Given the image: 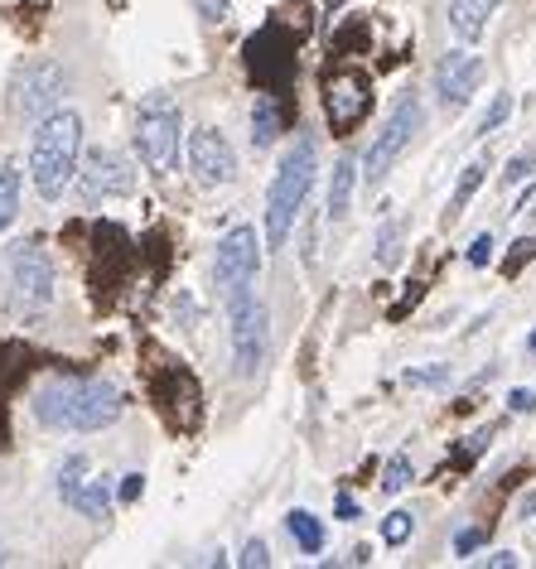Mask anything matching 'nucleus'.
<instances>
[{
    "instance_id": "nucleus-1",
    "label": "nucleus",
    "mask_w": 536,
    "mask_h": 569,
    "mask_svg": "<svg viewBox=\"0 0 536 569\" xmlns=\"http://www.w3.org/2000/svg\"><path fill=\"white\" fill-rule=\"evenodd\" d=\"M126 410V396L111 387V381H88V377H68V381H53L34 396V416L39 425L49 430H107Z\"/></svg>"
},
{
    "instance_id": "nucleus-2",
    "label": "nucleus",
    "mask_w": 536,
    "mask_h": 569,
    "mask_svg": "<svg viewBox=\"0 0 536 569\" xmlns=\"http://www.w3.org/2000/svg\"><path fill=\"white\" fill-rule=\"evenodd\" d=\"M78 164H82V117L53 107L49 117H39L30 146V179L39 198H63V189L78 179Z\"/></svg>"
},
{
    "instance_id": "nucleus-3",
    "label": "nucleus",
    "mask_w": 536,
    "mask_h": 569,
    "mask_svg": "<svg viewBox=\"0 0 536 569\" xmlns=\"http://www.w3.org/2000/svg\"><path fill=\"white\" fill-rule=\"evenodd\" d=\"M315 174H319V154H315V140L300 136L295 146L286 150L276 179H271V193H266V247L280 251L300 222V212L309 203V189H315Z\"/></svg>"
},
{
    "instance_id": "nucleus-4",
    "label": "nucleus",
    "mask_w": 536,
    "mask_h": 569,
    "mask_svg": "<svg viewBox=\"0 0 536 569\" xmlns=\"http://www.w3.org/2000/svg\"><path fill=\"white\" fill-rule=\"evenodd\" d=\"M179 131H185V121H179V102L169 92H155V97L140 102V111H136V154L155 179H165V174L179 169Z\"/></svg>"
},
{
    "instance_id": "nucleus-5",
    "label": "nucleus",
    "mask_w": 536,
    "mask_h": 569,
    "mask_svg": "<svg viewBox=\"0 0 536 569\" xmlns=\"http://www.w3.org/2000/svg\"><path fill=\"white\" fill-rule=\"evenodd\" d=\"M228 319H232V372L251 381L266 367V352H271V309L251 295V284H237V290H228Z\"/></svg>"
},
{
    "instance_id": "nucleus-6",
    "label": "nucleus",
    "mask_w": 536,
    "mask_h": 569,
    "mask_svg": "<svg viewBox=\"0 0 536 569\" xmlns=\"http://www.w3.org/2000/svg\"><path fill=\"white\" fill-rule=\"evenodd\" d=\"M420 121H426V102H420L416 92H406L397 107H391V117L383 121V131L373 136V146H368V154H363V174H368V183H383L387 179V169L401 160V150L416 140V131H420Z\"/></svg>"
},
{
    "instance_id": "nucleus-7",
    "label": "nucleus",
    "mask_w": 536,
    "mask_h": 569,
    "mask_svg": "<svg viewBox=\"0 0 536 569\" xmlns=\"http://www.w3.org/2000/svg\"><path fill=\"white\" fill-rule=\"evenodd\" d=\"M368 107H373V82H368V73H358V68L334 73L324 82V111H329V126L338 136H348L353 126L368 117Z\"/></svg>"
},
{
    "instance_id": "nucleus-8",
    "label": "nucleus",
    "mask_w": 536,
    "mask_h": 569,
    "mask_svg": "<svg viewBox=\"0 0 536 569\" xmlns=\"http://www.w3.org/2000/svg\"><path fill=\"white\" fill-rule=\"evenodd\" d=\"M10 284H16V305H24V309H39L53 300V266L34 241H20V247L10 251Z\"/></svg>"
},
{
    "instance_id": "nucleus-9",
    "label": "nucleus",
    "mask_w": 536,
    "mask_h": 569,
    "mask_svg": "<svg viewBox=\"0 0 536 569\" xmlns=\"http://www.w3.org/2000/svg\"><path fill=\"white\" fill-rule=\"evenodd\" d=\"M189 169H193V179H199V183H208V189L232 183L237 179V154L228 146V136L214 131V126L193 131L189 136Z\"/></svg>"
},
{
    "instance_id": "nucleus-10",
    "label": "nucleus",
    "mask_w": 536,
    "mask_h": 569,
    "mask_svg": "<svg viewBox=\"0 0 536 569\" xmlns=\"http://www.w3.org/2000/svg\"><path fill=\"white\" fill-rule=\"evenodd\" d=\"M261 270V241H257V227H232L228 237L218 241V284H251Z\"/></svg>"
},
{
    "instance_id": "nucleus-11",
    "label": "nucleus",
    "mask_w": 536,
    "mask_h": 569,
    "mask_svg": "<svg viewBox=\"0 0 536 569\" xmlns=\"http://www.w3.org/2000/svg\"><path fill=\"white\" fill-rule=\"evenodd\" d=\"M78 183H82V198H121L136 189V169L121 154L97 146L88 154V164H78Z\"/></svg>"
},
{
    "instance_id": "nucleus-12",
    "label": "nucleus",
    "mask_w": 536,
    "mask_h": 569,
    "mask_svg": "<svg viewBox=\"0 0 536 569\" xmlns=\"http://www.w3.org/2000/svg\"><path fill=\"white\" fill-rule=\"evenodd\" d=\"M59 97H63V68L59 63H30L20 73L16 82V107H20V117H49L53 107H59Z\"/></svg>"
},
{
    "instance_id": "nucleus-13",
    "label": "nucleus",
    "mask_w": 536,
    "mask_h": 569,
    "mask_svg": "<svg viewBox=\"0 0 536 569\" xmlns=\"http://www.w3.org/2000/svg\"><path fill=\"white\" fill-rule=\"evenodd\" d=\"M478 78H484V59H478V53H469V49L445 53L440 68H435V97H440V107L459 111L469 102V92L478 88Z\"/></svg>"
},
{
    "instance_id": "nucleus-14",
    "label": "nucleus",
    "mask_w": 536,
    "mask_h": 569,
    "mask_svg": "<svg viewBox=\"0 0 536 569\" xmlns=\"http://www.w3.org/2000/svg\"><path fill=\"white\" fill-rule=\"evenodd\" d=\"M493 10H498V0H449V30H455L464 44H474V39H484Z\"/></svg>"
},
{
    "instance_id": "nucleus-15",
    "label": "nucleus",
    "mask_w": 536,
    "mask_h": 569,
    "mask_svg": "<svg viewBox=\"0 0 536 569\" xmlns=\"http://www.w3.org/2000/svg\"><path fill=\"white\" fill-rule=\"evenodd\" d=\"M286 526H290V536H295V546H300L305 555H319L324 550V521L315 517V511H290L286 517Z\"/></svg>"
},
{
    "instance_id": "nucleus-16",
    "label": "nucleus",
    "mask_w": 536,
    "mask_h": 569,
    "mask_svg": "<svg viewBox=\"0 0 536 569\" xmlns=\"http://www.w3.org/2000/svg\"><path fill=\"white\" fill-rule=\"evenodd\" d=\"M353 160H338L334 164V179H329V222H344L348 218V198H353Z\"/></svg>"
},
{
    "instance_id": "nucleus-17",
    "label": "nucleus",
    "mask_w": 536,
    "mask_h": 569,
    "mask_svg": "<svg viewBox=\"0 0 536 569\" xmlns=\"http://www.w3.org/2000/svg\"><path fill=\"white\" fill-rule=\"evenodd\" d=\"M20 218V169L0 164V237L10 232V222Z\"/></svg>"
},
{
    "instance_id": "nucleus-18",
    "label": "nucleus",
    "mask_w": 536,
    "mask_h": 569,
    "mask_svg": "<svg viewBox=\"0 0 536 569\" xmlns=\"http://www.w3.org/2000/svg\"><path fill=\"white\" fill-rule=\"evenodd\" d=\"M276 136H280V111L271 97H261L257 111H251V146L266 150V146H276Z\"/></svg>"
},
{
    "instance_id": "nucleus-19",
    "label": "nucleus",
    "mask_w": 536,
    "mask_h": 569,
    "mask_svg": "<svg viewBox=\"0 0 536 569\" xmlns=\"http://www.w3.org/2000/svg\"><path fill=\"white\" fill-rule=\"evenodd\" d=\"M73 511H82V517H107V507H111V488L102 478H88L82 488L73 492V502H68Z\"/></svg>"
},
{
    "instance_id": "nucleus-20",
    "label": "nucleus",
    "mask_w": 536,
    "mask_h": 569,
    "mask_svg": "<svg viewBox=\"0 0 536 569\" xmlns=\"http://www.w3.org/2000/svg\"><path fill=\"white\" fill-rule=\"evenodd\" d=\"M478 183H484V164H469V169H464V174H459V183H455V193H449V208H445V222H455L459 218V212L464 208H469V198L478 193Z\"/></svg>"
},
{
    "instance_id": "nucleus-21",
    "label": "nucleus",
    "mask_w": 536,
    "mask_h": 569,
    "mask_svg": "<svg viewBox=\"0 0 536 569\" xmlns=\"http://www.w3.org/2000/svg\"><path fill=\"white\" fill-rule=\"evenodd\" d=\"M377 261H383V266L401 261V222L397 218L383 222V232H377Z\"/></svg>"
},
{
    "instance_id": "nucleus-22",
    "label": "nucleus",
    "mask_w": 536,
    "mask_h": 569,
    "mask_svg": "<svg viewBox=\"0 0 536 569\" xmlns=\"http://www.w3.org/2000/svg\"><path fill=\"white\" fill-rule=\"evenodd\" d=\"M82 473H88V453H73V459L63 463V473H59V497H63V502H73V492L88 482Z\"/></svg>"
},
{
    "instance_id": "nucleus-23",
    "label": "nucleus",
    "mask_w": 536,
    "mask_h": 569,
    "mask_svg": "<svg viewBox=\"0 0 536 569\" xmlns=\"http://www.w3.org/2000/svg\"><path fill=\"white\" fill-rule=\"evenodd\" d=\"M411 482V453H391L383 468V492H401Z\"/></svg>"
},
{
    "instance_id": "nucleus-24",
    "label": "nucleus",
    "mask_w": 536,
    "mask_h": 569,
    "mask_svg": "<svg viewBox=\"0 0 536 569\" xmlns=\"http://www.w3.org/2000/svg\"><path fill=\"white\" fill-rule=\"evenodd\" d=\"M507 117H513V97H507V92H498V97H493V107L484 111V126H478V131H484V136L503 131V121H507Z\"/></svg>"
},
{
    "instance_id": "nucleus-25",
    "label": "nucleus",
    "mask_w": 536,
    "mask_h": 569,
    "mask_svg": "<svg viewBox=\"0 0 536 569\" xmlns=\"http://www.w3.org/2000/svg\"><path fill=\"white\" fill-rule=\"evenodd\" d=\"M411 511H391V517L383 521V540L387 546H401V540H411Z\"/></svg>"
},
{
    "instance_id": "nucleus-26",
    "label": "nucleus",
    "mask_w": 536,
    "mask_h": 569,
    "mask_svg": "<svg viewBox=\"0 0 536 569\" xmlns=\"http://www.w3.org/2000/svg\"><path fill=\"white\" fill-rule=\"evenodd\" d=\"M237 565H247V569H266V565H271V550H266V540H247L242 555H237Z\"/></svg>"
},
{
    "instance_id": "nucleus-27",
    "label": "nucleus",
    "mask_w": 536,
    "mask_h": 569,
    "mask_svg": "<svg viewBox=\"0 0 536 569\" xmlns=\"http://www.w3.org/2000/svg\"><path fill=\"white\" fill-rule=\"evenodd\" d=\"M532 164H536V154H532V150H522V154H513V164H507V169H503V183H522V179H527V174H532Z\"/></svg>"
},
{
    "instance_id": "nucleus-28",
    "label": "nucleus",
    "mask_w": 536,
    "mask_h": 569,
    "mask_svg": "<svg viewBox=\"0 0 536 569\" xmlns=\"http://www.w3.org/2000/svg\"><path fill=\"white\" fill-rule=\"evenodd\" d=\"M507 410H517V416H532V410H536V391L532 387H517L513 396H507Z\"/></svg>"
},
{
    "instance_id": "nucleus-29",
    "label": "nucleus",
    "mask_w": 536,
    "mask_h": 569,
    "mask_svg": "<svg viewBox=\"0 0 536 569\" xmlns=\"http://www.w3.org/2000/svg\"><path fill=\"white\" fill-rule=\"evenodd\" d=\"M140 492H146V478H140V473H126L121 488H117V502H136Z\"/></svg>"
},
{
    "instance_id": "nucleus-30",
    "label": "nucleus",
    "mask_w": 536,
    "mask_h": 569,
    "mask_svg": "<svg viewBox=\"0 0 536 569\" xmlns=\"http://www.w3.org/2000/svg\"><path fill=\"white\" fill-rule=\"evenodd\" d=\"M493 261V237H474V247H469V266H488Z\"/></svg>"
},
{
    "instance_id": "nucleus-31",
    "label": "nucleus",
    "mask_w": 536,
    "mask_h": 569,
    "mask_svg": "<svg viewBox=\"0 0 536 569\" xmlns=\"http://www.w3.org/2000/svg\"><path fill=\"white\" fill-rule=\"evenodd\" d=\"M445 381V367H430V372H406V387H435Z\"/></svg>"
},
{
    "instance_id": "nucleus-32",
    "label": "nucleus",
    "mask_w": 536,
    "mask_h": 569,
    "mask_svg": "<svg viewBox=\"0 0 536 569\" xmlns=\"http://www.w3.org/2000/svg\"><path fill=\"white\" fill-rule=\"evenodd\" d=\"M478 546H484V531H459L455 536V555H474Z\"/></svg>"
},
{
    "instance_id": "nucleus-33",
    "label": "nucleus",
    "mask_w": 536,
    "mask_h": 569,
    "mask_svg": "<svg viewBox=\"0 0 536 569\" xmlns=\"http://www.w3.org/2000/svg\"><path fill=\"white\" fill-rule=\"evenodd\" d=\"M204 10V20H228V0H193Z\"/></svg>"
},
{
    "instance_id": "nucleus-34",
    "label": "nucleus",
    "mask_w": 536,
    "mask_h": 569,
    "mask_svg": "<svg viewBox=\"0 0 536 569\" xmlns=\"http://www.w3.org/2000/svg\"><path fill=\"white\" fill-rule=\"evenodd\" d=\"M532 256H536V241H517V256L507 261V270H517L522 261H532Z\"/></svg>"
},
{
    "instance_id": "nucleus-35",
    "label": "nucleus",
    "mask_w": 536,
    "mask_h": 569,
    "mask_svg": "<svg viewBox=\"0 0 536 569\" xmlns=\"http://www.w3.org/2000/svg\"><path fill=\"white\" fill-rule=\"evenodd\" d=\"M338 521H358V502H353V497L344 492L338 497Z\"/></svg>"
},
{
    "instance_id": "nucleus-36",
    "label": "nucleus",
    "mask_w": 536,
    "mask_h": 569,
    "mask_svg": "<svg viewBox=\"0 0 536 569\" xmlns=\"http://www.w3.org/2000/svg\"><path fill=\"white\" fill-rule=\"evenodd\" d=\"M488 565H493V569H513L517 555H513V550H498V555H488Z\"/></svg>"
},
{
    "instance_id": "nucleus-37",
    "label": "nucleus",
    "mask_w": 536,
    "mask_h": 569,
    "mask_svg": "<svg viewBox=\"0 0 536 569\" xmlns=\"http://www.w3.org/2000/svg\"><path fill=\"white\" fill-rule=\"evenodd\" d=\"M338 6H344V0H329V16H334V10H338Z\"/></svg>"
},
{
    "instance_id": "nucleus-38",
    "label": "nucleus",
    "mask_w": 536,
    "mask_h": 569,
    "mask_svg": "<svg viewBox=\"0 0 536 569\" xmlns=\"http://www.w3.org/2000/svg\"><path fill=\"white\" fill-rule=\"evenodd\" d=\"M527 348H532V352H536V333H532V338H527Z\"/></svg>"
},
{
    "instance_id": "nucleus-39",
    "label": "nucleus",
    "mask_w": 536,
    "mask_h": 569,
    "mask_svg": "<svg viewBox=\"0 0 536 569\" xmlns=\"http://www.w3.org/2000/svg\"><path fill=\"white\" fill-rule=\"evenodd\" d=\"M0 560H6V550H0Z\"/></svg>"
}]
</instances>
